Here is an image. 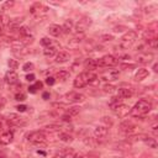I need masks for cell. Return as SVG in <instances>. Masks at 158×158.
<instances>
[{
    "instance_id": "22",
    "label": "cell",
    "mask_w": 158,
    "mask_h": 158,
    "mask_svg": "<svg viewBox=\"0 0 158 158\" xmlns=\"http://www.w3.org/2000/svg\"><path fill=\"white\" fill-rule=\"evenodd\" d=\"M69 77H70V73L67 69H61L59 72H57V78H59L61 81H67Z\"/></svg>"
},
{
    "instance_id": "40",
    "label": "cell",
    "mask_w": 158,
    "mask_h": 158,
    "mask_svg": "<svg viewBox=\"0 0 158 158\" xmlns=\"http://www.w3.org/2000/svg\"><path fill=\"white\" fill-rule=\"evenodd\" d=\"M54 82H56V79H54L53 77H48V78L46 79V84H47V85H53Z\"/></svg>"
},
{
    "instance_id": "35",
    "label": "cell",
    "mask_w": 158,
    "mask_h": 158,
    "mask_svg": "<svg viewBox=\"0 0 158 158\" xmlns=\"http://www.w3.org/2000/svg\"><path fill=\"white\" fill-rule=\"evenodd\" d=\"M113 40H114L113 35H103V36H100V41H103V42H109V41H113Z\"/></svg>"
},
{
    "instance_id": "1",
    "label": "cell",
    "mask_w": 158,
    "mask_h": 158,
    "mask_svg": "<svg viewBox=\"0 0 158 158\" xmlns=\"http://www.w3.org/2000/svg\"><path fill=\"white\" fill-rule=\"evenodd\" d=\"M152 109V105L149 101L147 100H140L138 103H136V105L130 110V114L133 116V117H141V116H144L147 115Z\"/></svg>"
},
{
    "instance_id": "36",
    "label": "cell",
    "mask_w": 158,
    "mask_h": 158,
    "mask_svg": "<svg viewBox=\"0 0 158 158\" xmlns=\"http://www.w3.org/2000/svg\"><path fill=\"white\" fill-rule=\"evenodd\" d=\"M34 63H31V62H27V63H25L24 64V67H22V69L25 70V72H30V70H32L34 69Z\"/></svg>"
},
{
    "instance_id": "26",
    "label": "cell",
    "mask_w": 158,
    "mask_h": 158,
    "mask_svg": "<svg viewBox=\"0 0 158 158\" xmlns=\"http://www.w3.org/2000/svg\"><path fill=\"white\" fill-rule=\"evenodd\" d=\"M61 27H62V32L69 34V32L73 30V22H72L70 20H68V21H65V22L63 24V26H61Z\"/></svg>"
},
{
    "instance_id": "41",
    "label": "cell",
    "mask_w": 158,
    "mask_h": 158,
    "mask_svg": "<svg viewBox=\"0 0 158 158\" xmlns=\"http://www.w3.org/2000/svg\"><path fill=\"white\" fill-rule=\"evenodd\" d=\"M13 5H14V2H13V0H11V2L9 0V2H6V3L3 4V9H4V10H5V9H9V8H11Z\"/></svg>"
},
{
    "instance_id": "56",
    "label": "cell",
    "mask_w": 158,
    "mask_h": 158,
    "mask_svg": "<svg viewBox=\"0 0 158 158\" xmlns=\"http://www.w3.org/2000/svg\"><path fill=\"white\" fill-rule=\"evenodd\" d=\"M0 158H6V157H5V156H3V154H2V156H0Z\"/></svg>"
},
{
    "instance_id": "25",
    "label": "cell",
    "mask_w": 158,
    "mask_h": 158,
    "mask_svg": "<svg viewBox=\"0 0 158 158\" xmlns=\"http://www.w3.org/2000/svg\"><path fill=\"white\" fill-rule=\"evenodd\" d=\"M9 22H10V18L8 15H5L4 13H0V27L8 26Z\"/></svg>"
},
{
    "instance_id": "57",
    "label": "cell",
    "mask_w": 158,
    "mask_h": 158,
    "mask_svg": "<svg viewBox=\"0 0 158 158\" xmlns=\"http://www.w3.org/2000/svg\"><path fill=\"white\" fill-rule=\"evenodd\" d=\"M111 158H117V157H111Z\"/></svg>"
},
{
    "instance_id": "24",
    "label": "cell",
    "mask_w": 158,
    "mask_h": 158,
    "mask_svg": "<svg viewBox=\"0 0 158 158\" xmlns=\"http://www.w3.org/2000/svg\"><path fill=\"white\" fill-rule=\"evenodd\" d=\"M56 53H57V48H56V47H53V46L46 47V48L43 49V54H45L46 57H53Z\"/></svg>"
},
{
    "instance_id": "10",
    "label": "cell",
    "mask_w": 158,
    "mask_h": 158,
    "mask_svg": "<svg viewBox=\"0 0 158 158\" xmlns=\"http://www.w3.org/2000/svg\"><path fill=\"white\" fill-rule=\"evenodd\" d=\"M117 78H119V70H109V72H105L101 74V79L106 82L116 81Z\"/></svg>"
},
{
    "instance_id": "28",
    "label": "cell",
    "mask_w": 158,
    "mask_h": 158,
    "mask_svg": "<svg viewBox=\"0 0 158 158\" xmlns=\"http://www.w3.org/2000/svg\"><path fill=\"white\" fill-rule=\"evenodd\" d=\"M42 8H43V6H42L40 3H36V4H34V5L31 6L30 11H31V14H34V15H38V14L41 13L40 9H42Z\"/></svg>"
},
{
    "instance_id": "2",
    "label": "cell",
    "mask_w": 158,
    "mask_h": 158,
    "mask_svg": "<svg viewBox=\"0 0 158 158\" xmlns=\"http://www.w3.org/2000/svg\"><path fill=\"white\" fill-rule=\"evenodd\" d=\"M97 78H98V77H97L94 73H92V72L81 73V74H79V75L74 79L73 85H74V88H77V89H81V88H84L85 85H88L89 83H93Z\"/></svg>"
},
{
    "instance_id": "37",
    "label": "cell",
    "mask_w": 158,
    "mask_h": 158,
    "mask_svg": "<svg viewBox=\"0 0 158 158\" xmlns=\"http://www.w3.org/2000/svg\"><path fill=\"white\" fill-rule=\"evenodd\" d=\"M15 99L19 100V101H24V100H26V95H25L24 93H18V94L15 95Z\"/></svg>"
},
{
    "instance_id": "38",
    "label": "cell",
    "mask_w": 158,
    "mask_h": 158,
    "mask_svg": "<svg viewBox=\"0 0 158 158\" xmlns=\"http://www.w3.org/2000/svg\"><path fill=\"white\" fill-rule=\"evenodd\" d=\"M46 128L48 131H59L61 126H58V125H48V126H46Z\"/></svg>"
},
{
    "instance_id": "12",
    "label": "cell",
    "mask_w": 158,
    "mask_h": 158,
    "mask_svg": "<svg viewBox=\"0 0 158 158\" xmlns=\"http://www.w3.org/2000/svg\"><path fill=\"white\" fill-rule=\"evenodd\" d=\"M152 59H153V54L148 53V52H143V53H140L138 56H136V61L138 63H149V62H152Z\"/></svg>"
},
{
    "instance_id": "5",
    "label": "cell",
    "mask_w": 158,
    "mask_h": 158,
    "mask_svg": "<svg viewBox=\"0 0 158 158\" xmlns=\"http://www.w3.org/2000/svg\"><path fill=\"white\" fill-rule=\"evenodd\" d=\"M116 64H117V59L114 56H111V54H106V56L101 57L98 61V67H106V68H109V67H114Z\"/></svg>"
},
{
    "instance_id": "46",
    "label": "cell",
    "mask_w": 158,
    "mask_h": 158,
    "mask_svg": "<svg viewBox=\"0 0 158 158\" xmlns=\"http://www.w3.org/2000/svg\"><path fill=\"white\" fill-rule=\"evenodd\" d=\"M26 81L27 82H34L35 81V74H27L26 75Z\"/></svg>"
},
{
    "instance_id": "17",
    "label": "cell",
    "mask_w": 158,
    "mask_h": 158,
    "mask_svg": "<svg viewBox=\"0 0 158 158\" xmlns=\"http://www.w3.org/2000/svg\"><path fill=\"white\" fill-rule=\"evenodd\" d=\"M148 70L147 69H144V68H140L137 72H136V74H135V79L137 82H141V81H143V79H146L147 77H148Z\"/></svg>"
},
{
    "instance_id": "27",
    "label": "cell",
    "mask_w": 158,
    "mask_h": 158,
    "mask_svg": "<svg viewBox=\"0 0 158 158\" xmlns=\"http://www.w3.org/2000/svg\"><path fill=\"white\" fill-rule=\"evenodd\" d=\"M54 158H73V151H72V149H69V151H63V152L56 154Z\"/></svg>"
},
{
    "instance_id": "42",
    "label": "cell",
    "mask_w": 158,
    "mask_h": 158,
    "mask_svg": "<svg viewBox=\"0 0 158 158\" xmlns=\"http://www.w3.org/2000/svg\"><path fill=\"white\" fill-rule=\"evenodd\" d=\"M26 109H27V106H26V105H18V106H16V110H18V111H20V113H25V111H26Z\"/></svg>"
},
{
    "instance_id": "34",
    "label": "cell",
    "mask_w": 158,
    "mask_h": 158,
    "mask_svg": "<svg viewBox=\"0 0 158 158\" xmlns=\"http://www.w3.org/2000/svg\"><path fill=\"white\" fill-rule=\"evenodd\" d=\"M41 45H42L43 47H49V46L52 45V40H49L48 37H43V38L41 40Z\"/></svg>"
},
{
    "instance_id": "7",
    "label": "cell",
    "mask_w": 158,
    "mask_h": 158,
    "mask_svg": "<svg viewBox=\"0 0 158 158\" xmlns=\"http://www.w3.org/2000/svg\"><path fill=\"white\" fill-rule=\"evenodd\" d=\"M65 99H67V101H69V103H82V101L85 100V97H84L83 94L72 92V93H68V94L65 95Z\"/></svg>"
},
{
    "instance_id": "15",
    "label": "cell",
    "mask_w": 158,
    "mask_h": 158,
    "mask_svg": "<svg viewBox=\"0 0 158 158\" xmlns=\"http://www.w3.org/2000/svg\"><path fill=\"white\" fill-rule=\"evenodd\" d=\"M135 128H136V126L131 121H124L120 125V131L121 132H125V133H130V132L135 131Z\"/></svg>"
},
{
    "instance_id": "31",
    "label": "cell",
    "mask_w": 158,
    "mask_h": 158,
    "mask_svg": "<svg viewBox=\"0 0 158 158\" xmlns=\"http://www.w3.org/2000/svg\"><path fill=\"white\" fill-rule=\"evenodd\" d=\"M144 143L148 144V147H151V148H157V141H156V138L147 137V138L144 140Z\"/></svg>"
},
{
    "instance_id": "33",
    "label": "cell",
    "mask_w": 158,
    "mask_h": 158,
    "mask_svg": "<svg viewBox=\"0 0 158 158\" xmlns=\"http://www.w3.org/2000/svg\"><path fill=\"white\" fill-rule=\"evenodd\" d=\"M103 90H104V93H109V94H113V93L116 90V88H115L114 85H111V84H105V85L103 87Z\"/></svg>"
},
{
    "instance_id": "39",
    "label": "cell",
    "mask_w": 158,
    "mask_h": 158,
    "mask_svg": "<svg viewBox=\"0 0 158 158\" xmlns=\"http://www.w3.org/2000/svg\"><path fill=\"white\" fill-rule=\"evenodd\" d=\"M157 38H153V40H151V41H148V46L149 47H152L153 49H156L157 48Z\"/></svg>"
},
{
    "instance_id": "54",
    "label": "cell",
    "mask_w": 158,
    "mask_h": 158,
    "mask_svg": "<svg viewBox=\"0 0 158 158\" xmlns=\"http://www.w3.org/2000/svg\"><path fill=\"white\" fill-rule=\"evenodd\" d=\"M153 70H154V72H157V70H158V69H157V64H154V65H153Z\"/></svg>"
},
{
    "instance_id": "50",
    "label": "cell",
    "mask_w": 158,
    "mask_h": 158,
    "mask_svg": "<svg viewBox=\"0 0 158 158\" xmlns=\"http://www.w3.org/2000/svg\"><path fill=\"white\" fill-rule=\"evenodd\" d=\"M35 87H36V89H37V88H40V89H41V88H42V87H43V84H42V83H41V82H37V83H36V85H35Z\"/></svg>"
},
{
    "instance_id": "30",
    "label": "cell",
    "mask_w": 158,
    "mask_h": 158,
    "mask_svg": "<svg viewBox=\"0 0 158 158\" xmlns=\"http://www.w3.org/2000/svg\"><path fill=\"white\" fill-rule=\"evenodd\" d=\"M79 113H81V108H79V106H72V108H69V109L67 110V114L70 115V116H75V115H78Z\"/></svg>"
},
{
    "instance_id": "29",
    "label": "cell",
    "mask_w": 158,
    "mask_h": 158,
    "mask_svg": "<svg viewBox=\"0 0 158 158\" xmlns=\"http://www.w3.org/2000/svg\"><path fill=\"white\" fill-rule=\"evenodd\" d=\"M58 138H59L61 141H63V142H72V141H73V137H72L69 133H67V132H62V133H59Z\"/></svg>"
},
{
    "instance_id": "20",
    "label": "cell",
    "mask_w": 158,
    "mask_h": 158,
    "mask_svg": "<svg viewBox=\"0 0 158 158\" xmlns=\"http://www.w3.org/2000/svg\"><path fill=\"white\" fill-rule=\"evenodd\" d=\"M84 67H85L88 70L97 69V68H98V61H97V59H93V58H88V59L84 62Z\"/></svg>"
},
{
    "instance_id": "44",
    "label": "cell",
    "mask_w": 158,
    "mask_h": 158,
    "mask_svg": "<svg viewBox=\"0 0 158 158\" xmlns=\"http://www.w3.org/2000/svg\"><path fill=\"white\" fill-rule=\"evenodd\" d=\"M135 68V64H121V69H132Z\"/></svg>"
},
{
    "instance_id": "9",
    "label": "cell",
    "mask_w": 158,
    "mask_h": 158,
    "mask_svg": "<svg viewBox=\"0 0 158 158\" xmlns=\"http://www.w3.org/2000/svg\"><path fill=\"white\" fill-rule=\"evenodd\" d=\"M108 133H109V130H108L106 126H97L95 130H94V136L99 140L105 138L108 136Z\"/></svg>"
},
{
    "instance_id": "18",
    "label": "cell",
    "mask_w": 158,
    "mask_h": 158,
    "mask_svg": "<svg viewBox=\"0 0 158 158\" xmlns=\"http://www.w3.org/2000/svg\"><path fill=\"white\" fill-rule=\"evenodd\" d=\"M48 32L51 36H54V37H58L61 34H62V27L59 25H51L48 27Z\"/></svg>"
},
{
    "instance_id": "53",
    "label": "cell",
    "mask_w": 158,
    "mask_h": 158,
    "mask_svg": "<svg viewBox=\"0 0 158 158\" xmlns=\"http://www.w3.org/2000/svg\"><path fill=\"white\" fill-rule=\"evenodd\" d=\"M48 98H49V94H48V93H45V94H43V99H46V100H47Z\"/></svg>"
},
{
    "instance_id": "21",
    "label": "cell",
    "mask_w": 158,
    "mask_h": 158,
    "mask_svg": "<svg viewBox=\"0 0 158 158\" xmlns=\"http://www.w3.org/2000/svg\"><path fill=\"white\" fill-rule=\"evenodd\" d=\"M24 21V16H21V18H16V19H13V20H10V22H9V25H8V27L10 29V30H15V29H18L19 26H20V24Z\"/></svg>"
},
{
    "instance_id": "51",
    "label": "cell",
    "mask_w": 158,
    "mask_h": 158,
    "mask_svg": "<svg viewBox=\"0 0 158 158\" xmlns=\"http://www.w3.org/2000/svg\"><path fill=\"white\" fill-rule=\"evenodd\" d=\"M73 158H83V154H81V153H77V154H73Z\"/></svg>"
},
{
    "instance_id": "8",
    "label": "cell",
    "mask_w": 158,
    "mask_h": 158,
    "mask_svg": "<svg viewBox=\"0 0 158 158\" xmlns=\"http://www.w3.org/2000/svg\"><path fill=\"white\" fill-rule=\"evenodd\" d=\"M113 110L119 115V116H126L130 113V108L127 105L124 104H116V105H111Z\"/></svg>"
},
{
    "instance_id": "3",
    "label": "cell",
    "mask_w": 158,
    "mask_h": 158,
    "mask_svg": "<svg viewBox=\"0 0 158 158\" xmlns=\"http://www.w3.org/2000/svg\"><path fill=\"white\" fill-rule=\"evenodd\" d=\"M136 40H137V32L133 31V30H130V31H127V32L120 38L119 46H120V48H122V49H128V48L136 42Z\"/></svg>"
},
{
    "instance_id": "6",
    "label": "cell",
    "mask_w": 158,
    "mask_h": 158,
    "mask_svg": "<svg viewBox=\"0 0 158 158\" xmlns=\"http://www.w3.org/2000/svg\"><path fill=\"white\" fill-rule=\"evenodd\" d=\"M8 122L10 125H14V126H25L27 124L25 117H21L16 114H9L8 115Z\"/></svg>"
},
{
    "instance_id": "23",
    "label": "cell",
    "mask_w": 158,
    "mask_h": 158,
    "mask_svg": "<svg viewBox=\"0 0 158 158\" xmlns=\"http://www.w3.org/2000/svg\"><path fill=\"white\" fill-rule=\"evenodd\" d=\"M19 32H20L21 37H24V38H27V37H32V36H31V30H30L29 27H26V26L19 27Z\"/></svg>"
},
{
    "instance_id": "19",
    "label": "cell",
    "mask_w": 158,
    "mask_h": 158,
    "mask_svg": "<svg viewBox=\"0 0 158 158\" xmlns=\"http://www.w3.org/2000/svg\"><path fill=\"white\" fill-rule=\"evenodd\" d=\"M68 61H69V53L65 52V51L59 52V53L57 54V57H56V62H57V63H65V62H68Z\"/></svg>"
},
{
    "instance_id": "47",
    "label": "cell",
    "mask_w": 158,
    "mask_h": 158,
    "mask_svg": "<svg viewBox=\"0 0 158 158\" xmlns=\"http://www.w3.org/2000/svg\"><path fill=\"white\" fill-rule=\"evenodd\" d=\"M29 92H30V93H32V94H35V93H36V87H35V85L29 87Z\"/></svg>"
},
{
    "instance_id": "32",
    "label": "cell",
    "mask_w": 158,
    "mask_h": 158,
    "mask_svg": "<svg viewBox=\"0 0 158 158\" xmlns=\"http://www.w3.org/2000/svg\"><path fill=\"white\" fill-rule=\"evenodd\" d=\"M8 65H9V68H10V69L14 72L15 69H18V67H19V62H18L16 59H9Z\"/></svg>"
},
{
    "instance_id": "55",
    "label": "cell",
    "mask_w": 158,
    "mask_h": 158,
    "mask_svg": "<svg viewBox=\"0 0 158 158\" xmlns=\"http://www.w3.org/2000/svg\"><path fill=\"white\" fill-rule=\"evenodd\" d=\"M3 35V27H0V36Z\"/></svg>"
},
{
    "instance_id": "14",
    "label": "cell",
    "mask_w": 158,
    "mask_h": 158,
    "mask_svg": "<svg viewBox=\"0 0 158 158\" xmlns=\"http://www.w3.org/2000/svg\"><path fill=\"white\" fill-rule=\"evenodd\" d=\"M13 140H14V133L11 131H6V132H4L2 136H0V143L5 144V146L10 144L13 142Z\"/></svg>"
},
{
    "instance_id": "49",
    "label": "cell",
    "mask_w": 158,
    "mask_h": 158,
    "mask_svg": "<svg viewBox=\"0 0 158 158\" xmlns=\"http://www.w3.org/2000/svg\"><path fill=\"white\" fill-rule=\"evenodd\" d=\"M122 29H124L122 26H119V27H115V30H114V31H115V32H121V31H124Z\"/></svg>"
},
{
    "instance_id": "16",
    "label": "cell",
    "mask_w": 158,
    "mask_h": 158,
    "mask_svg": "<svg viewBox=\"0 0 158 158\" xmlns=\"http://www.w3.org/2000/svg\"><path fill=\"white\" fill-rule=\"evenodd\" d=\"M117 94H119V98H121V99H128L132 97L133 92L130 88H119Z\"/></svg>"
},
{
    "instance_id": "45",
    "label": "cell",
    "mask_w": 158,
    "mask_h": 158,
    "mask_svg": "<svg viewBox=\"0 0 158 158\" xmlns=\"http://www.w3.org/2000/svg\"><path fill=\"white\" fill-rule=\"evenodd\" d=\"M5 104H6V100H5V98L0 97V110H2V109L5 106Z\"/></svg>"
},
{
    "instance_id": "43",
    "label": "cell",
    "mask_w": 158,
    "mask_h": 158,
    "mask_svg": "<svg viewBox=\"0 0 158 158\" xmlns=\"http://www.w3.org/2000/svg\"><path fill=\"white\" fill-rule=\"evenodd\" d=\"M62 120L65 121V122H70V121H72V116L68 115V114H64V115L62 116Z\"/></svg>"
},
{
    "instance_id": "4",
    "label": "cell",
    "mask_w": 158,
    "mask_h": 158,
    "mask_svg": "<svg viewBox=\"0 0 158 158\" xmlns=\"http://www.w3.org/2000/svg\"><path fill=\"white\" fill-rule=\"evenodd\" d=\"M45 140H46V133L43 131H34V132H30L27 135V141L34 143V144L45 142Z\"/></svg>"
},
{
    "instance_id": "52",
    "label": "cell",
    "mask_w": 158,
    "mask_h": 158,
    "mask_svg": "<svg viewBox=\"0 0 158 158\" xmlns=\"http://www.w3.org/2000/svg\"><path fill=\"white\" fill-rule=\"evenodd\" d=\"M151 128H152V131H153V132H157V124L152 125V127H151Z\"/></svg>"
},
{
    "instance_id": "13",
    "label": "cell",
    "mask_w": 158,
    "mask_h": 158,
    "mask_svg": "<svg viewBox=\"0 0 158 158\" xmlns=\"http://www.w3.org/2000/svg\"><path fill=\"white\" fill-rule=\"evenodd\" d=\"M5 82H6L8 84H10V85H14V84H16V83L19 82V75H18L15 72L10 70V72H8L6 75H5Z\"/></svg>"
},
{
    "instance_id": "48",
    "label": "cell",
    "mask_w": 158,
    "mask_h": 158,
    "mask_svg": "<svg viewBox=\"0 0 158 158\" xmlns=\"http://www.w3.org/2000/svg\"><path fill=\"white\" fill-rule=\"evenodd\" d=\"M103 122H106V124H109L110 126L113 125V121H111V120H106V117H103Z\"/></svg>"
},
{
    "instance_id": "11",
    "label": "cell",
    "mask_w": 158,
    "mask_h": 158,
    "mask_svg": "<svg viewBox=\"0 0 158 158\" xmlns=\"http://www.w3.org/2000/svg\"><path fill=\"white\" fill-rule=\"evenodd\" d=\"M90 19H83V20H81L78 24H77V27H75V30H77V32L78 34H84V31L88 29V26L90 25Z\"/></svg>"
}]
</instances>
